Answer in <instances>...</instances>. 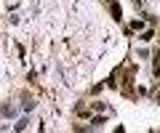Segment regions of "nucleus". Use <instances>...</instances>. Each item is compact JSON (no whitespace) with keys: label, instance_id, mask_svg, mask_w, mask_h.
<instances>
[{"label":"nucleus","instance_id":"nucleus-1","mask_svg":"<svg viewBox=\"0 0 160 133\" xmlns=\"http://www.w3.org/2000/svg\"><path fill=\"white\" fill-rule=\"evenodd\" d=\"M112 16L118 19V21H120V6H118V3H115V0H112Z\"/></svg>","mask_w":160,"mask_h":133},{"label":"nucleus","instance_id":"nucleus-2","mask_svg":"<svg viewBox=\"0 0 160 133\" xmlns=\"http://www.w3.org/2000/svg\"><path fill=\"white\" fill-rule=\"evenodd\" d=\"M155 75L160 77V56H158V64H155Z\"/></svg>","mask_w":160,"mask_h":133}]
</instances>
